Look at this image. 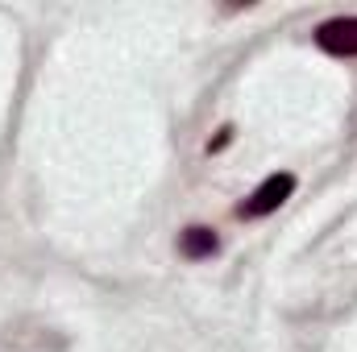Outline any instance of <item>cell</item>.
Returning a JSON list of instances; mask_svg holds the SVG:
<instances>
[{
  "label": "cell",
  "instance_id": "cell-1",
  "mask_svg": "<svg viewBox=\"0 0 357 352\" xmlns=\"http://www.w3.org/2000/svg\"><path fill=\"white\" fill-rule=\"evenodd\" d=\"M295 195V175H270L258 191H250L245 195V203H237V216L241 220H262V216H274L287 199Z\"/></svg>",
  "mask_w": 357,
  "mask_h": 352
},
{
  "label": "cell",
  "instance_id": "cell-2",
  "mask_svg": "<svg viewBox=\"0 0 357 352\" xmlns=\"http://www.w3.org/2000/svg\"><path fill=\"white\" fill-rule=\"evenodd\" d=\"M316 46L333 58H357V17H333L316 25Z\"/></svg>",
  "mask_w": 357,
  "mask_h": 352
},
{
  "label": "cell",
  "instance_id": "cell-3",
  "mask_svg": "<svg viewBox=\"0 0 357 352\" xmlns=\"http://www.w3.org/2000/svg\"><path fill=\"white\" fill-rule=\"evenodd\" d=\"M216 249H220V237H216V228L191 224V228H183V232H178V253H183L187 262H208Z\"/></svg>",
  "mask_w": 357,
  "mask_h": 352
},
{
  "label": "cell",
  "instance_id": "cell-4",
  "mask_svg": "<svg viewBox=\"0 0 357 352\" xmlns=\"http://www.w3.org/2000/svg\"><path fill=\"white\" fill-rule=\"evenodd\" d=\"M229 141H233V129H220V137H216V141H212V145H208V150H212V154H216V150H225V145H229Z\"/></svg>",
  "mask_w": 357,
  "mask_h": 352
}]
</instances>
